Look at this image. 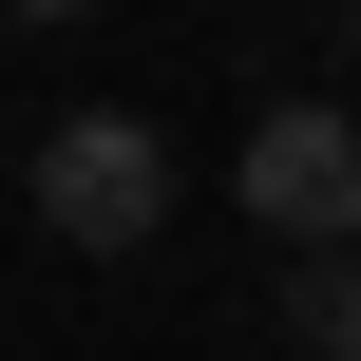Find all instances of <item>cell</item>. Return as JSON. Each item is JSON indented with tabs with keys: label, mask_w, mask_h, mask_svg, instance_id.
<instances>
[{
	"label": "cell",
	"mask_w": 361,
	"mask_h": 361,
	"mask_svg": "<svg viewBox=\"0 0 361 361\" xmlns=\"http://www.w3.org/2000/svg\"><path fill=\"white\" fill-rule=\"evenodd\" d=\"M38 228L95 247V267H133V247L171 228V133H152V114H57V133H38Z\"/></svg>",
	"instance_id": "obj_1"
},
{
	"label": "cell",
	"mask_w": 361,
	"mask_h": 361,
	"mask_svg": "<svg viewBox=\"0 0 361 361\" xmlns=\"http://www.w3.org/2000/svg\"><path fill=\"white\" fill-rule=\"evenodd\" d=\"M286 343H305V361H343V343H361V286H343V247H286Z\"/></svg>",
	"instance_id": "obj_3"
},
{
	"label": "cell",
	"mask_w": 361,
	"mask_h": 361,
	"mask_svg": "<svg viewBox=\"0 0 361 361\" xmlns=\"http://www.w3.org/2000/svg\"><path fill=\"white\" fill-rule=\"evenodd\" d=\"M228 190H247L267 247H343V228H361V133H343V95H267L247 152H228Z\"/></svg>",
	"instance_id": "obj_2"
},
{
	"label": "cell",
	"mask_w": 361,
	"mask_h": 361,
	"mask_svg": "<svg viewBox=\"0 0 361 361\" xmlns=\"http://www.w3.org/2000/svg\"><path fill=\"white\" fill-rule=\"evenodd\" d=\"M0 19H95V0H0Z\"/></svg>",
	"instance_id": "obj_4"
}]
</instances>
